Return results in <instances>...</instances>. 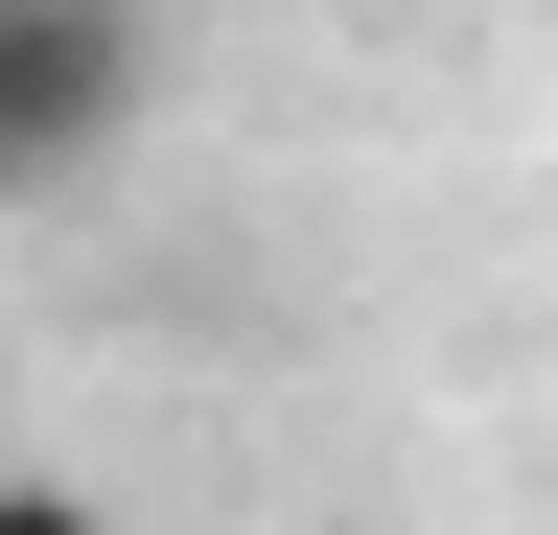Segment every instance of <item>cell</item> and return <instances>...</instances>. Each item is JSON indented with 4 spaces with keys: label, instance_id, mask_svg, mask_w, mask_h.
I'll use <instances>...</instances> for the list:
<instances>
[{
    "label": "cell",
    "instance_id": "obj_1",
    "mask_svg": "<svg viewBox=\"0 0 558 535\" xmlns=\"http://www.w3.org/2000/svg\"><path fill=\"white\" fill-rule=\"evenodd\" d=\"M163 94H186V0H0V210L117 186Z\"/></svg>",
    "mask_w": 558,
    "mask_h": 535
},
{
    "label": "cell",
    "instance_id": "obj_2",
    "mask_svg": "<svg viewBox=\"0 0 558 535\" xmlns=\"http://www.w3.org/2000/svg\"><path fill=\"white\" fill-rule=\"evenodd\" d=\"M0 535H117L94 489H47V465H0Z\"/></svg>",
    "mask_w": 558,
    "mask_h": 535
}]
</instances>
